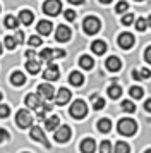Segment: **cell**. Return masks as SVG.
Here are the masks:
<instances>
[{
  "label": "cell",
  "instance_id": "cell-27",
  "mask_svg": "<svg viewBox=\"0 0 151 153\" xmlns=\"http://www.w3.org/2000/svg\"><path fill=\"white\" fill-rule=\"evenodd\" d=\"M4 24H5V28H9V29H17V26H19V19L9 14V16L5 17V21H4Z\"/></svg>",
  "mask_w": 151,
  "mask_h": 153
},
{
  "label": "cell",
  "instance_id": "cell-21",
  "mask_svg": "<svg viewBox=\"0 0 151 153\" xmlns=\"http://www.w3.org/2000/svg\"><path fill=\"white\" fill-rule=\"evenodd\" d=\"M58 126H60V119L57 117V115H53V117H50L45 120V127H47L48 131H57Z\"/></svg>",
  "mask_w": 151,
  "mask_h": 153
},
{
  "label": "cell",
  "instance_id": "cell-53",
  "mask_svg": "<svg viewBox=\"0 0 151 153\" xmlns=\"http://www.w3.org/2000/svg\"><path fill=\"white\" fill-rule=\"evenodd\" d=\"M136 2H143V0H136Z\"/></svg>",
  "mask_w": 151,
  "mask_h": 153
},
{
  "label": "cell",
  "instance_id": "cell-12",
  "mask_svg": "<svg viewBox=\"0 0 151 153\" xmlns=\"http://www.w3.org/2000/svg\"><path fill=\"white\" fill-rule=\"evenodd\" d=\"M60 76V72H58V67L53 65V64H50L48 65V69L43 72V77H45V81H57Z\"/></svg>",
  "mask_w": 151,
  "mask_h": 153
},
{
  "label": "cell",
  "instance_id": "cell-6",
  "mask_svg": "<svg viewBox=\"0 0 151 153\" xmlns=\"http://www.w3.org/2000/svg\"><path fill=\"white\" fill-rule=\"evenodd\" d=\"M60 10H62L60 0H47L43 4V12L48 16H57V14H60Z\"/></svg>",
  "mask_w": 151,
  "mask_h": 153
},
{
  "label": "cell",
  "instance_id": "cell-13",
  "mask_svg": "<svg viewBox=\"0 0 151 153\" xmlns=\"http://www.w3.org/2000/svg\"><path fill=\"white\" fill-rule=\"evenodd\" d=\"M120 67H122V62H120V59L115 55H112L107 59V69L112 71V72H117V71H120Z\"/></svg>",
  "mask_w": 151,
  "mask_h": 153
},
{
  "label": "cell",
  "instance_id": "cell-7",
  "mask_svg": "<svg viewBox=\"0 0 151 153\" xmlns=\"http://www.w3.org/2000/svg\"><path fill=\"white\" fill-rule=\"evenodd\" d=\"M70 127L69 126H58V129L55 131V141H58V143H67L69 139H70Z\"/></svg>",
  "mask_w": 151,
  "mask_h": 153
},
{
  "label": "cell",
  "instance_id": "cell-52",
  "mask_svg": "<svg viewBox=\"0 0 151 153\" xmlns=\"http://www.w3.org/2000/svg\"><path fill=\"white\" fill-rule=\"evenodd\" d=\"M0 53H2V45H0Z\"/></svg>",
  "mask_w": 151,
  "mask_h": 153
},
{
  "label": "cell",
  "instance_id": "cell-41",
  "mask_svg": "<svg viewBox=\"0 0 151 153\" xmlns=\"http://www.w3.org/2000/svg\"><path fill=\"white\" fill-rule=\"evenodd\" d=\"M5 139H9V132L5 129H0V143H4Z\"/></svg>",
  "mask_w": 151,
  "mask_h": 153
},
{
  "label": "cell",
  "instance_id": "cell-25",
  "mask_svg": "<svg viewBox=\"0 0 151 153\" xmlns=\"http://www.w3.org/2000/svg\"><path fill=\"white\" fill-rule=\"evenodd\" d=\"M79 65H81L82 69L89 71V69H93V65H95V62H93V59H91L89 55H82L81 59H79Z\"/></svg>",
  "mask_w": 151,
  "mask_h": 153
},
{
  "label": "cell",
  "instance_id": "cell-3",
  "mask_svg": "<svg viewBox=\"0 0 151 153\" xmlns=\"http://www.w3.org/2000/svg\"><path fill=\"white\" fill-rule=\"evenodd\" d=\"M70 115L74 119H82L88 115V105L86 102H82V100H76L74 103L70 105Z\"/></svg>",
  "mask_w": 151,
  "mask_h": 153
},
{
  "label": "cell",
  "instance_id": "cell-38",
  "mask_svg": "<svg viewBox=\"0 0 151 153\" xmlns=\"http://www.w3.org/2000/svg\"><path fill=\"white\" fill-rule=\"evenodd\" d=\"M41 42H43V40H41L40 36H31V38L27 40V43H29L31 47H40V45H41Z\"/></svg>",
  "mask_w": 151,
  "mask_h": 153
},
{
  "label": "cell",
  "instance_id": "cell-16",
  "mask_svg": "<svg viewBox=\"0 0 151 153\" xmlns=\"http://www.w3.org/2000/svg\"><path fill=\"white\" fill-rule=\"evenodd\" d=\"M91 50H93V53H96V55H103L107 52V43L103 42V40H95L93 45H91Z\"/></svg>",
  "mask_w": 151,
  "mask_h": 153
},
{
  "label": "cell",
  "instance_id": "cell-4",
  "mask_svg": "<svg viewBox=\"0 0 151 153\" xmlns=\"http://www.w3.org/2000/svg\"><path fill=\"white\" fill-rule=\"evenodd\" d=\"M38 97L43 100V102H50V100H53L55 98V90L53 86L50 83H43L38 86Z\"/></svg>",
  "mask_w": 151,
  "mask_h": 153
},
{
  "label": "cell",
  "instance_id": "cell-47",
  "mask_svg": "<svg viewBox=\"0 0 151 153\" xmlns=\"http://www.w3.org/2000/svg\"><path fill=\"white\" fill-rule=\"evenodd\" d=\"M69 2H70V4H74V5H79V4L84 2V0H69Z\"/></svg>",
  "mask_w": 151,
  "mask_h": 153
},
{
  "label": "cell",
  "instance_id": "cell-19",
  "mask_svg": "<svg viewBox=\"0 0 151 153\" xmlns=\"http://www.w3.org/2000/svg\"><path fill=\"white\" fill-rule=\"evenodd\" d=\"M36 29H38V33L43 36H47L52 33V22L50 21H40L38 22V26H36Z\"/></svg>",
  "mask_w": 151,
  "mask_h": 153
},
{
  "label": "cell",
  "instance_id": "cell-2",
  "mask_svg": "<svg viewBox=\"0 0 151 153\" xmlns=\"http://www.w3.org/2000/svg\"><path fill=\"white\" fill-rule=\"evenodd\" d=\"M100 28H101L100 19H98V17H93V16L86 17L84 22H82V29H84L86 35H96V33L100 31Z\"/></svg>",
  "mask_w": 151,
  "mask_h": 153
},
{
  "label": "cell",
  "instance_id": "cell-26",
  "mask_svg": "<svg viewBox=\"0 0 151 153\" xmlns=\"http://www.w3.org/2000/svg\"><path fill=\"white\" fill-rule=\"evenodd\" d=\"M10 81H12V84H16V86H22V84L26 83V76L17 71V72H14L12 76H10Z\"/></svg>",
  "mask_w": 151,
  "mask_h": 153
},
{
  "label": "cell",
  "instance_id": "cell-49",
  "mask_svg": "<svg viewBox=\"0 0 151 153\" xmlns=\"http://www.w3.org/2000/svg\"><path fill=\"white\" fill-rule=\"evenodd\" d=\"M100 2H101V4H110L112 0H100Z\"/></svg>",
  "mask_w": 151,
  "mask_h": 153
},
{
  "label": "cell",
  "instance_id": "cell-48",
  "mask_svg": "<svg viewBox=\"0 0 151 153\" xmlns=\"http://www.w3.org/2000/svg\"><path fill=\"white\" fill-rule=\"evenodd\" d=\"M146 22H148V26H150V28H151V14H150V17L146 19Z\"/></svg>",
  "mask_w": 151,
  "mask_h": 153
},
{
  "label": "cell",
  "instance_id": "cell-10",
  "mask_svg": "<svg viewBox=\"0 0 151 153\" xmlns=\"http://www.w3.org/2000/svg\"><path fill=\"white\" fill-rule=\"evenodd\" d=\"M55 40L57 42H69L70 40V29H69V26H58L57 28V33H55Z\"/></svg>",
  "mask_w": 151,
  "mask_h": 153
},
{
  "label": "cell",
  "instance_id": "cell-29",
  "mask_svg": "<svg viewBox=\"0 0 151 153\" xmlns=\"http://www.w3.org/2000/svg\"><path fill=\"white\" fill-rule=\"evenodd\" d=\"M91 102H93V108L95 110H101L105 107V100L101 97H98V95H91Z\"/></svg>",
  "mask_w": 151,
  "mask_h": 153
},
{
  "label": "cell",
  "instance_id": "cell-31",
  "mask_svg": "<svg viewBox=\"0 0 151 153\" xmlns=\"http://www.w3.org/2000/svg\"><path fill=\"white\" fill-rule=\"evenodd\" d=\"M113 152L115 153H130V146L127 143H124V141H118L115 145V150Z\"/></svg>",
  "mask_w": 151,
  "mask_h": 153
},
{
  "label": "cell",
  "instance_id": "cell-43",
  "mask_svg": "<svg viewBox=\"0 0 151 153\" xmlns=\"http://www.w3.org/2000/svg\"><path fill=\"white\" fill-rule=\"evenodd\" d=\"M144 59H146V62L148 64H151V47L146 48V52H144Z\"/></svg>",
  "mask_w": 151,
  "mask_h": 153
},
{
  "label": "cell",
  "instance_id": "cell-24",
  "mask_svg": "<svg viewBox=\"0 0 151 153\" xmlns=\"http://www.w3.org/2000/svg\"><path fill=\"white\" fill-rule=\"evenodd\" d=\"M40 60H36V59H33V60H27L26 64V69L27 72H31V74H38L40 72Z\"/></svg>",
  "mask_w": 151,
  "mask_h": 153
},
{
  "label": "cell",
  "instance_id": "cell-22",
  "mask_svg": "<svg viewBox=\"0 0 151 153\" xmlns=\"http://www.w3.org/2000/svg\"><path fill=\"white\" fill-rule=\"evenodd\" d=\"M69 83L72 84V86H81L84 83V76H82L81 72H70V76H69Z\"/></svg>",
  "mask_w": 151,
  "mask_h": 153
},
{
  "label": "cell",
  "instance_id": "cell-8",
  "mask_svg": "<svg viewBox=\"0 0 151 153\" xmlns=\"http://www.w3.org/2000/svg\"><path fill=\"white\" fill-rule=\"evenodd\" d=\"M118 45H120V48L124 50H129L134 47V35H130V33H122V35L118 36Z\"/></svg>",
  "mask_w": 151,
  "mask_h": 153
},
{
  "label": "cell",
  "instance_id": "cell-5",
  "mask_svg": "<svg viewBox=\"0 0 151 153\" xmlns=\"http://www.w3.org/2000/svg\"><path fill=\"white\" fill-rule=\"evenodd\" d=\"M16 122H17V126H19L21 129H26V127H31L33 117H31V114L27 110H19L17 115H16Z\"/></svg>",
  "mask_w": 151,
  "mask_h": 153
},
{
  "label": "cell",
  "instance_id": "cell-9",
  "mask_svg": "<svg viewBox=\"0 0 151 153\" xmlns=\"http://www.w3.org/2000/svg\"><path fill=\"white\" fill-rule=\"evenodd\" d=\"M31 138H33L34 141L41 143V145H45L47 148H50V143H48V139L45 138V132H43V129H40V127H31Z\"/></svg>",
  "mask_w": 151,
  "mask_h": 153
},
{
  "label": "cell",
  "instance_id": "cell-11",
  "mask_svg": "<svg viewBox=\"0 0 151 153\" xmlns=\"http://www.w3.org/2000/svg\"><path fill=\"white\" fill-rule=\"evenodd\" d=\"M70 91L67 90V88H60V90L57 91V95H55V103L57 105H65L70 100Z\"/></svg>",
  "mask_w": 151,
  "mask_h": 153
},
{
  "label": "cell",
  "instance_id": "cell-34",
  "mask_svg": "<svg viewBox=\"0 0 151 153\" xmlns=\"http://www.w3.org/2000/svg\"><path fill=\"white\" fill-rule=\"evenodd\" d=\"M100 153H112V143H110V141H101V145H100Z\"/></svg>",
  "mask_w": 151,
  "mask_h": 153
},
{
  "label": "cell",
  "instance_id": "cell-28",
  "mask_svg": "<svg viewBox=\"0 0 151 153\" xmlns=\"http://www.w3.org/2000/svg\"><path fill=\"white\" fill-rule=\"evenodd\" d=\"M112 129V122L108 119H100L98 120V131L100 132H108Z\"/></svg>",
  "mask_w": 151,
  "mask_h": 153
},
{
  "label": "cell",
  "instance_id": "cell-1",
  "mask_svg": "<svg viewBox=\"0 0 151 153\" xmlns=\"http://www.w3.org/2000/svg\"><path fill=\"white\" fill-rule=\"evenodd\" d=\"M117 129H118V132L122 136H132L137 131V124H136V120H132V119H122V120H118Z\"/></svg>",
  "mask_w": 151,
  "mask_h": 153
},
{
  "label": "cell",
  "instance_id": "cell-46",
  "mask_svg": "<svg viewBox=\"0 0 151 153\" xmlns=\"http://www.w3.org/2000/svg\"><path fill=\"white\" fill-rule=\"evenodd\" d=\"M144 108H146V112H151V98H150V100H146V103H144Z\"/></svg>",
  "mask_w": 151,
  "mask_h": 153
},
{
  "label": "cell",
  "instance_id": "cell-40",
  "mask_svg": "<svg viewBox=\"0 0 151 153\" xmlns=\"http://www.w3.org/2000/svg\"><path fill=\"white\" fill-rule=\"evenodd\" d=\"M65 19H67V21H74L76 19V12L74 10H72V9H69V10H65Z\"/></svg>",
  "mask_w": 151,
  "mask_h": 153
},
{
  "label": "cell",
  "instance_id": "cell-36",
  "mask_svg": "<svg viewBox=\"0 0 151 153\" xmlns=\"http://www.w3.org/2000/svg\"><path fill=\"white\" fill-rule=\"evenodd\" d=\"M134 28L137 29V31H144V29L148 28V22H146V19H143V17H139L136 21V26Z\"/></svg>",
  "mask_w": 151,
  "mask_h": 153
},
{
  "label": "cell",
  "instance_id": "cell-37",
  "mask_svg": "<svg viewBox=\"0 0 151 153\" xmlns=\"http://www.w3.org/2000/svg\"><path fill=\"white\" fill-rule=\"evenodd\" d=\"M132 21H134V16L130 14V12H127V14L122 16V24H125V26L132 24Z\"/></svg>",
  "mask_w": 151,
  "mask_h": 153
},
{
  "label": "cell",
  "instance_id": "cell-39",
  "mask_svg": "<svg viewBox=\"0 0 151 153\" xmlns=\"http://www.w3.org/2000/svg\"><path fill=\"white\" fill-rule=\"evenodd\" d=\"M9 114H10V108L7 105H0V119H5Z\"/></svg>",
  "mask_w": 151,
  "mask_h": 153
},
{
  "label": "cell",
  "instance_id": "cell-50",
  "mask_svg": "<svg viewBox=\"0 0 151 153\" xmlns=\"http://www.w3.org/2000/svg\"><path fill=\"white\" fill-rule=\"evenodd\" d=\"M2 98H4V95H2V93H0V102H2Z\"/></svg>",
  "mask_w": 151,
  "mask_h": 153
},
{
  "label": "cell",
  "instance_id": "cell-45",
  "mask_svg": "<svg viewBox=\"0 0 151 153\" xmlns=\"http://www.w3.org/2000/svg\"><path fill=\"white\" fill-rule=\"evenodd\" d=\"M34 55H36V53H34L33 50H27V52H26V57H27V60H33V59H34Z\"/></svg>",
  "mask_w": 151,
  "mask_h": 153
},
{
  "label": "cell",
  "instance_id": "cell-20",
  "mask_svg": "<svg viewBox=\"0 0 151 153\" xmlns=\"http://www.w3.org/2000/svg\"><path fill=\"white\" fill-rule=\"evenodd\" d=\"M122 95V88L117 84V79H113V83H112V86L108 88V97L112 98V100H117V98Z\"/></svg>",
  "mask_w": 151,
  "mask_h": 153
},
{
  "label": "cell",
  "instance_id": "cell-18",
  "mask_svg": "<svg viewBox=\"0 0 151 153\" xmlns=\"http://www.w3.org/2000/svg\"><path fill=\"white\" fill-rule=\"evenodd\" d=\"M34 19V16L31 10H21V14H19V22L21 24H24V26H29L31 22H33Z\"/></svg>",
  "mask_w": 151,
  "mask_h": 153
},
{
  "label": "cell",
  "instance_id": "cell-23",
  "mask_svg": "<svg viewBox=\"0 0 151 153\" xmlns=\"http://www.w3.org/2000/svg\"><path fill=\"white\" fill-rule=\"evenodd\" d=\"M40 60H43V62H48V64H52V60L55 59V53H53V50L52 48H45V50H41L40 52Z\"/></svg>",
  "mask_w": 151,
  "mask_h": 153
},
{
  "label": "cell",
  "instance_id": "cell-32",
  "mask_svg": "<svg viewBox=\"0 0 151 153\" xmlns=\"http://www.w3.org/2000/svg\"><path fill=\"white\" fill-rule=\"evenodd\" d=\"M122 110L127 112V114H134V112H136V105L132 103L130 100H124L122 102Z\"/></svg>",
  "mask_w": 151,
  "mask_h": 153
},
{
  "label": "cell",
  "instance_id": "cell-14",
  "mask_svg": "<svg viewBox=\"0 0 151 153\" xmlns=\"http://www.w3.org/2000/svg\"><path fill=\"white\" fill-rule=\"evenodd\" d=\"M26 105L29 107V108L38 110L41 105H43V100H41L38 95H27V97H26Z\"/></svg>",
  "mask_w": 151,
  "mask_h": 153
},
{
  "label": "cell",
  "instance_id": "cell-35",
  "mask_svg": "<svg viewBox=\"0 0 151 153\" xmlns=\"http://www.w3.org/2000/svg\"><path fill=\"white\" fill-rule=\"evenodd\" d=\"M127 9H129V4H127V2H125V0H120V2H118V4H117L115 10H117V12H118V14H122V12H125V10H127Z\"/></svg>",
  "mask_w": 151,
  "mask_h": 153
},
{
  "label": "cell",
  "instance_id": "cell-17",
  "mask_svg": "<svg viewBox=\"0 0 151 153\" xmlns=\"http://www.w3.org/2000/svg\"><path fill=\"white\" fill-rule=\"evenodd\" d=\"M151 76V72L148 67H141L139 71H132V77L136 79V81H143V79H148V77Z\"/></svg>",
  "mask_w": 151,
  "mask_h": 153
},
{
  "label": "cell",
  "instance_id": "cell-44",
  "mask_svg": "<svg viewBox=\"0 0 151 153\" xmlns=\"http://www.w3.org/2000/svg\"><path fill=\"white\" fill-rule=\"evenodd\" d=\"M55 53V59H62V57H65V52L64 50H53Z\"/></svg>",
  "mask_w": 151,
  "mask_h": 153
},
{
  "label": "cell",
  "instance_id": "cell-51",
  "mask_svg": "<svg viewBox=\"0 0 151 153\" xmlns=\"http://www.w3.org/2000/svg\"><path fill=\"white\" fill-rule=\"evenodd\" d=\"M144 153H151V150H146V152H144Z\"/></svg>",
  "mask_w": 151,
  "mask_h": 153
},
{
  "label": "cell",
  "instance_id": "cell-15",
  "mask_svg": "<svg viewBox=\"0 0 151 153\" xmlns=\"http://www.w3.org/2000/svg\"><path fill=\"white\" fill-rule=\"evenodd\" d=\"M95 150H96L95 139L86 138V139L81 143V152H82V153H95Z\"/></svg>",
  "mask_w": 151,
  "mask_h": 153
},
{
  "label": "cell",
  "instance_id": "cell-33",
  "mask_svg": "<svg viewBox=\"0 0 151 153\" xmlns=\"http://www.w3.org/2000/svg\"><path fill=\"white\" fill-rule=\"evenodd\" d=\"M5 47L9 50H14L16 48V47H17V40H16V38H14V36H5Z\"/></svg>",
  "mask_w": 151,
  "mask_h": 153
},
{
  "label": "cell",
  "instance_id": "cell-42",
  "mask_svg": "<svg viewBox=\"0 0 151 153\" xmlns=\"http://www.w3.org/2000/svg\"><path fill=\"white\" fill-rule=\"evenodd\" d=\"M14 38L17 40V43H24V33H22V31H17Z\"/></svg>",
  "mask_w": 151,
  "mask_h": 153
},
{
  "label": "cell",
  "instance_id": "cell-30",
  "mask_svg": "<svg viewBox=\"0 0 151 153\" xmlns=\"http://www.w3.org/2000/svg\"><path fill=\"white\" fill-rule=\"evenodd\" d=\"M129 95H130L132 98H134V100H139V98H143L144 90L141 88V86H132V88L129 90Z\"/></svg>",
  "mask_w": 151,
  "mask_h": 153
}]
</instances>
